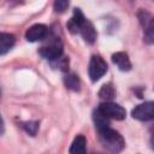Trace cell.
I'll use <instances>...</instances> for the list:
<instances>
[{
  "instance_id": "5",
  "label": "cell",
  "mask_w": 154,
  "mask_h": 154,
  "mask_svg": "<svg viewBox=\"0 0 154 154\" xmlns=\"http://www.w3.org/2000/svg\"><path fill=\"white\" fill-rule=\"evenodd\" d=\"M99 109L107 117V118H113L116 120H123L126 116V111L118 103L111 102V101H106L102 102L99 106Z\"/></svg>"
},
{
  "instance_id": "3",
  "label": "cell",
  "mask_w": 154,
  "mask_h": 154,
  "mask_svg": "<svg viewBox=\"0 0 154 154\" xmlns=\"http://www.w3.org/2000/svg\"><path fill=\"white\" fill-rule=\"evenodd\" d=\"M138 19L144 30V41L148 45H152L154 41V20L152 14L144 10H141L138 12Z\"/></svg>"
},
{
  "instance_id": "9",
  "label": "cell",
  "mask_w": 154,
  "mask_h": 154,
  "mask_svg": "<svg viewBox=\"0 0 154 154\" xmlns=\"http://www.w3.org/2000/svg\"><path fill=\"white\" fill-rule=\"evenodd\" d=\"M112 61L118 66L120 71H129L131 69V61L125 52H117L112 55Z\"/></svg>"
},
{
  "instance_id": "10",
  "label": "cell",
  "mask_w": 154,
  "mask_h": 154,
  "mask_svg": "<svg viewBox=\"0 0 154 154\" xmlns=\"http://www.w3.org/2000/svg\"><path fill=\"white\" fill-rule=\"evenodd\" d=\"M85 19V17H84V14L82 13V11L79 10V8H75L73 10V16H72V18L69 20V23H67V29L72 32V34H75V32H77L78 30H79V25L82 24V22Z\"/></svg>"
},
{
  "instance_id": "14",
  "label": "cell",
  "mask_w": 154,
  "mask_h": 154,
  "mask_svg": "<svg viewBox=\"0 0 154 154\" xmlns=\"http://www.w3.org/2000/svg\"><path fill=\"white\" fill-rule=\"evenodd\" d=\"M64 83L66 85V88L73 90V91H78L79 90V78L76 73H67L65 77H64Z\"/></svg>"
},
{
  "instance_id": "1",
  "label": "cell",
  "mask_w": 154,
  "mask_h": 154,
  "mask_svg": "<svg viewBox=\"0 0 154 154\" xmlns=\"http://www.w3.org/2000/svg\"><path fill=\"white\" fill-rule=\"evenodd\" d=\"M99 137H100V142L103 146V148L111 154H118L125 147V141L122 137V135L111 128L100 130Z\"/></svg>"
},
{
  "instance_id": "11",
  "label": "cell",
  "mask_w": 154,
  "mask_h": 154,
  "mask_svg": "<svg viewBox=\"0 0 154 154\" xmlns=\"http://www.w3.org/2000/svg\"><path fill=\"white\" fill-rule=\"evenodd\" d=\"M16 38L12 34L8 32H0V55L6 54L14 45Z\"/></svg>"
},
{
  "instance_id": "17",
  "label": "cell",
  "mask_w": 154,
  "mask_h": 154,
  "mask_svg": "<svg viewBox=\"0 0 154 154\" xmlns=\"http://www.w3.org/2000/svg\"><path fill=\"white\" fill-rule=\"evenodd\" d=\"M67 6H69V2H67V1H65V0L55 1V2H54V11H55V12L61 13V12H64V11L67 8Z\"/></svg>"
},
{
  "instance_id": "7",
  "label": "cell",
  "mask_w": 154,
  "mask_h": 154,
  "mask_svg": "<svg viewBox=\"0 0 154 154\" xmlns=\"http://www.w3.org/2000/svg\"><path fill=\"white\" fill-rule=\"evenodd\" d=\"M47 32H48V29L45 24H34L26 30L25 38L29 42L41 41L47 36Z\"/></svg>"
},
{
  "instance_id": "2",
  "label": "cell",
  "mask_w": 154,
  "mask_h": 154,
  "mask_svg": "<svg viewBox=\"0 0 154 154\" xmlns=\"http://www.w3.org/2000/svg\"><path fill=\"white\" fill-rule=\"evenodd\" d=\"M107 71V64L100 55H93L89 61V77L93 82L99 81Z\"/></svg>"
},
{
  "instance_id": "13",
  "label": "cell",
  "mask_w": 154,
  "mask_h": 154,
  "mask_svg": "<svg viewBox=\"0 0 154 154\" xmlns=\"http://www.w3.org/2000/svg\"><path fill=\"white\" fill-rule=\"evenodd\" d=\"M93 120H94V124L99 131L109 128V118H107L99 108L93 112Z\"/></svg>"
},
{
  "instance_id": "15",
  "label": "cell",
  "mask_w": 154,
  "mask_h": 154,
  "mask_svg": "<svg viewBox=\"0 0 154 154\" xmlns=\"http://www.w3.org/2000/svg\"><path fill=\"white\" fill-rule=\"evenodd\" d=\"M99 96L106 101H111L112 99H114L116 96V89L113 87L112 83H107L105 85L101 87V89L99 90Z\"/></svg>"
},
{
  "instance_id": "6",
  "label": "cell",
  "mask_w": 154,
  "mask_h": 154,
  "mask_svg": "<svg viewBox=\"0 0 154 154\" xmlns=\"http://www.w3.org/2000/svg\"><path fill=\"white\" fill-rule=\"evenodd\" d=\"M131 116L141 122H148L152 120L154 118V102L153 101H147L144 103H141L138 106H136L132 112Z\"/></svg>"
},
{
  "instance_id": "18",
  "label": "cell",
  "mask_w": 154,
  "mask_h": 154,
  "mask_svg": "<svg viewBox=\"0 0 154 154\" xmlns=\"http://www.w3.org/2000/svg\"><path fill=\"white\" fill-rule=\"evenodd\" d=\"M4 131H5V124H4V119L0 116V135H2Z\"/></svg>"
},
{
  "instance_id": "8",
  "label": "cell",
  "mask_w": 154,
  "mask_h": 154,
  "mask_svg": "<svg viewBox=\"0 0 154 154\" xmlns=\"http://www.w3.org/2000/svg\"><path fill=\"white\" fill-rule=\"evenodd\" d=\"M78 32H81V35H82V37L84 38V41H85L87 43H89V45H93V43L95 42V40H96V31H95V28H94V25H93L87 18H85V19L82 22V24L79 25Z\"/></svg>"
},
{
  "instance_id": "16",
  "label": "cell",
  "mask_w": 154,
  "mask_h": 154,
  "mask_svg": "<svg viewBox=\"0 0 154 154\" xmlns=\"http://www.w3.org/2000/svg\"><path fill=\"white\" fill-rule=\"evenodd\" d=\"M22 126L25 129V131L28 134H30L31 136H35L37 132V129H38V123L37 122H25V123H22Z\"/></svg>"
},
{
  "instance_id": "4",
  "label": "cell",
  "mask_w": 154,
  "mask_h": 154,
  "mask_svg": "<svg viewBox=\"0 0 154 154\" xmlns=\"http://www.w3.org/2000/svg\"><path fill=\"white\" fill-rule=\"evenodd\" d=\"M38 53L45 59H48L51 61H54L55 59H58V58H60L63 55V43H61L60 40L57 38V40L47 43L46 46H42L40 48Z\"/></svg>"
},
{
  "instance_id": "12",
  "label": "cell",
  "mask_w": 154,
  "mask_h": 154,
  "mask_svg": "<svg viewBox=\"0 0 154 154\" xmlns=\"http://www.w3.org/2000/svg\"><path fill=\"white\" fill-rule=\"evenodd\" d=\"M87 149V141L83 135H77L71 143L70 154H85Z\"/></svg>"
}]
</instances>
